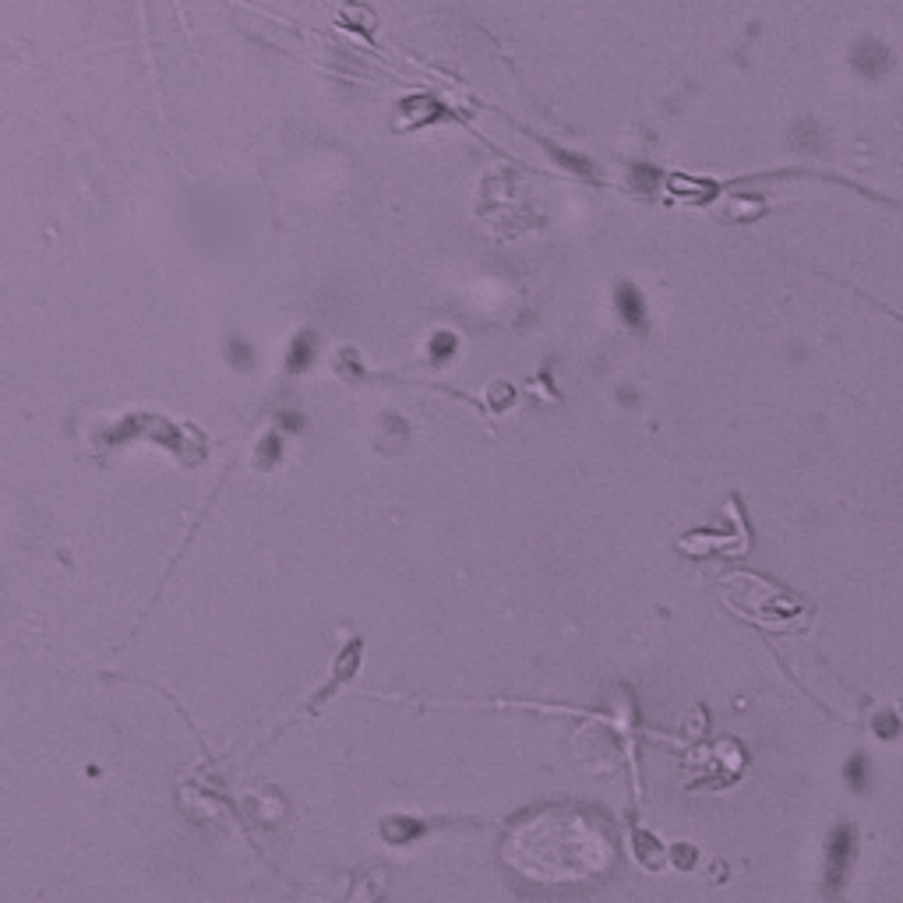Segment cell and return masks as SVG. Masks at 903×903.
Listing matches in <instances>:
<instances>
[{
	"label": "cell",
	"instance_id": "6da1fadb",
	"mask_svg": "<svg viewBox=\"0 0 903 903\" xmlns=\"http://www.w3.org/2000/svg\"><path fill=\"white\" fill-rule=\"evenodd\" d=\"M618 300H625V318L632 321V325H642V304H639V297H635L632 286H621Z\"/></svg>",
	"mask_w": 903,
	"mask_h": 903
},
{
	"label": "cell",
	"instance_id": "7a4b0ae2",
	"mask_svg": "<svg viewBox=\"0 0 903 903\" xmlns=\"http://www.w3.org/2000/svg\"><path fill=\"white\" fill-rule=\"evenodd\" d=\"M431 350H434V357H445L448 350H456V336H438Z\"/></svg>",
	"mask_w": 903,
	"mask_h": 903
}]
</instances>
